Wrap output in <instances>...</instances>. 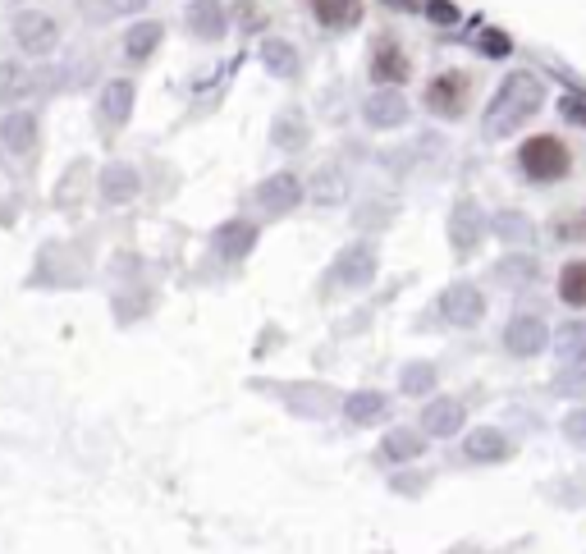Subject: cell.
Masks as SVG:
<instances>
[{
    "instance_id": "obj_1",
    "label": "cell",
    "mask_w": 586,
    "mask_h": 554,
    "mask_svg": "<svg viewBox=\"0 0 586 554\" xmlns=\"http://www.w3.org/2000/svg\"><path fill=\"white\" fill-rule=\"evenodd\" d=\"M541 106H545V83L532 69H518V74H509L495 87V97H490V106H486V120H481V138L486 142L509 138V133H518Z\"/></svg>"
},
{
    "instance_id": "obj_2",
    "label": "cell",
    "mask_w": 586,
    "mask_h": 554,
    "mask_svg": "<svg viewBox=\"0 0 586 554\" xmlns=\"http://www.w3.org/2000/svg\"><path fill=\"white\" fill-rule=\"evenodd\" d=\"M380 275V243L376 239H348L344 248L335 252V261H330L326 271V294L335 289V294H362L371 280Z\"/></svg>"
},
{
    "instance_id": "obj_3",
    "label": "cell",
    "mask_w": 586,
    "mask_h": 554,
    "mask_svg": "<svg viewBox=\"0 0 586 554\" xmlns=\"http://www.w3.org/2000/svg\"><path fill=\"white\" fill-rule=\"evenodd\" d=\"M518 170L527 184H564L568 174H573V147L564 138H554V133H536L518 147Z\"/></svg>"
},
{
    "instance_id": "obj_4",
    "label": "cell",
    "mask_w": 586,
    "mask_h": 554,
    "mask_svg": "<svg viewBox=\"0 0 586 554\" xmlns=\"http://www.w3.org/2000/svg\"><path fill=\"white\" fill-rule=\"evenodd\" d=\"M261 394H271L275 403H280L289 417H303V422H326L330 413H339V399L344 394L335 390V385L326 381H280V385H261Z\"/></svg>"
},
{
    "instance_id": "obj_5",
    "label": "cell",
    "mask_w": 586,
    "mask_h": 554,
    "mask_svg": "<svg viewBox=\"0 0 586 554\" xmlns=\"http://www.w3.org/2000/svg\"><path fill=\"white\" fill-rule=\"evenodd\" d=\"M248 197H252V207H257L266 220H284V216H293V211L307 202V188H303V179H298L293 170H275V174H266Z\"/></svg>"
},
{
    "instance_id": "obj_6",
    "label": "cell",
    "mask_w": 586,
    "mask_h": 554,
    "mask_svg": "<svg viewBox=\"0 0 586 554\" xmlns=\"http://www.w3.org/2000/svg\"><path fill=\"white\" fill-rule=\"evenodd\" d=\"M422 106L440 120H463L467 106H472V74L467 69H440V74L426 83Z\"/></svg>"
},
{
    "instance_id": "obj_7",
    "label": "cell",
    "mask_w": 586,
    "mask_h": 554,
    "mask_svg": "<svg viewBox=\"0 0 586 554\" xmlns=\"http://www.w3.org/2000/svg\"><path fill=\"white\" fill-rule=\"evenodd\" d=\"M435 312H440V321L454 330H477L481 321H486V294H481V284H472V280H454L440 289Z\"/></svg>"
},
{
    "instance_id": "obj_8",
    "label": "cell",
    "mask_w": 586,
    "mask_h": 554,
    "mask_svg": "<svg viewBox=\"0 0 586 554\" xmlns=\"http://www.w3.org/2000/svg\"><path fill=\"white\" fill-rule=\"evenodd\" d=\"M490 239L486 229V211H481L477 197H458L454 207H449V252H454L458 261L477 257V248Z\"/></svg>"
},
{
    "instance_id": "obj_9",
    "label": "cell",
    "mask_w": 586,
    "mask_h": 554,
    "mask_svg": "<svg viewBox=\"0 0 586 554\" xmlns=\"http://www.w3.org/2000/svg\"><path fill=\"white\" fill-rule=\"evenodd\" d=\"M257 239H261V225L248 216H229L211 229V257L220 266H243V261L257 252Z\"/></svg>"
},
{
    "instance_id": "obj_10",
    "label": "cell",
    "mask_w": 586,
    "mask_h": 554,
    "mask_svg": "<svg viewBox=\"0 0 586 554\" xmlns=\"http://www.w3.org/2000/svg\"><path fill=\"white\" fill-rule=\"evenodd\" d=\"M133 106H138V87L129 83V78H110L106 87H101L97 97V129L106 142H115L124 129H129L133 120Z\"/></svg>"
},
{
    "instance_id": "obj_11",
    "label": "cell",
    "mask_w": 586,
    "mask_h": 554,
    "mask_svg": "<svg viewBox=\"0 0 586 554\" xmlns=\"http://www.w3.org/2000/svg\"><path fill=\"white\" fill-rule=\"evenodd\" d=\"M467 426V403L458 394H431L422 403V417H417V431L426 440H458V431Z\"/></svg>"
},
{
    "instance_id": "obj_12",
    "label": "cell",
    "mask_w": 586,
    "mask_h": 554,
    "mask_svg": "<svg viewBox=\"0 0 586 554\" xmlns=\"http://www.w3.org/2000/svg\"><path fill=\"white\" fill-rule=\"evenodd\" d=\"M504 353L518 362H532L541 353H550V326H545V316H536V312L509 316V326H504Z\"/></svg>"
},
{
    "instance_id": "obj_13",
    "label": "cell",
    "mask_w": 586,
    "mask_h": 554,
    "mask_svg": "<svg viewBox=\"0 0 586 554\" xmlns=\"http://www.w3.org/2000/svg\"><path fill=\"white\" fill-rule=\"evenodd\" d=\"M142 193V170L129 161H106L97 170V202L101 207H133Z\"/></svg>"
},
{
    "instance_id": "obj_14",
    "label": "cell",
    "mask_w": 586,
    "mask_h": 554,
    "mask_svg": "<svg viewBox=\"0 0 586 554\" xmlns=\"http://www.w3.org/2000/svg\"><path fill=\"white\" fill-rule=\"evenodd\" d=\"M0 147L14 161H33L37 147H42V120H37V110H5V120H0Z\"/></svg>"
},
{
    "instance_id": "obj_15",
    "label": "cell",
    "mask_w": 586,
    "mask_h": 554,
    "mask_svg": "<svg viewBox=\"0 0 586 554\" xmlns=\"http://www.w3.org/2000/svg\"><path fill=\"white\" fill-rule=\"evenodd\" d=\"M367 74L376 87H403L413 78V60H408V51H403L394 37H376V42H371Z\"/></svg>"
},
{
    "instance_id": "obj_16",
    "label": "cell",
    "mask_w": 586,
    "mask_h": 554,
    "mask_svg": "<svg viewBox=\"0 0 586 554\" xmlns=\"http://www.w3.org/2000/svg\"><path fill=\"white\" fill-rule=\"evenodd\" d=\"M14 42H19L23 55L42 60V55H51L55 46H60V23L46 10H23L19 19H14Z\"/></svg>"
},
{
    "instance_id": "obj_17",
    "label": "cell",
    "mask_w": 586,
    "mask_h": 554,
    "mask_svg": "<svg viewBox=\"0 0 586 554\" xmlns=\"http://www.w3.org/2000/svg\"><path fill=\"white\" fill-rule=\"evenodd\" d=\"M339 413L353 431H367V426H385L394 417V399L385 390H353L339 399Z\"/></svg>"
},
{
    "instance_id": "obj_18",
    "label": "cell",
    "mask_w": 586,
    "mask_h": 554,
    "mask_svg": "<svg viewBox=\"0 0 586 554\" xmlns=\"http://www.w3.org/2000/svg\"><path fill=\"white\" fill-rule=\"evenodd\" d=\"M408 101L399 97V87H376L367 101H362V124H367L371 133H394L408 124Z\"/></svg>"
},
{
    "instance_id": "obj_19",
    "label": "cell",
    "mask_w": 586,
    "mask_h": 554,
    "mask_svg": "<svg viewBox=\"0 0 586 554\" xmlns=\"http://www.w3.org/2000/svg\"><path fill=\"white\" fill-rule=\"evenodd\" d=\"M422 454H426V435L417 426H390L376 445L380 468H408V463H422Z\"/></svg>"
},
{
    "instance_id": "obj_20",
    "label": "cell",
    "mask_w": 586,
    "mask_h": 554,
    "mask_svg": "<svg viewBox=\"0 0 586 554\" xmlns=\"http://www.w3.org/2000/svg\"><path fill=\"white\" fill-rule=\"evenodd\" d=\"M463 458L477 463V468H490V463H509L513 458V440L500 431V426H472L463 435Z\"/></svg>"
},
{
    "instance_id": "obj_21",
    "label": "cell",
    "mask_w": 586,
    "mask_h": 554,
    "mask_svg": "<svg viewBox=\"0 0 586 554\" xmlns=\"http://www.w3.org/2000/svg\"><path fill=\"white\" fill-rule=\"evenodd\" d=\"M486 229L504 248H532V239H536V220L518 207H500L495 216H486Z\"/></svg>"
},
{
    "instance_id": "obj_22",
    "label": "cell",
    "mask_w": 586,
    "mask_h": 554,
    "mask_svg": "<svg viewBox=\"0 0 586 554\" xmlns=\"http://www.w3.org/2000/svg\"><path fill=\"white\" fill-rule=\"evenodd\" d=\"M490 280L500 284V289H527V284L541 280V261H536L532 252L513 248L504 261H495V266H490Z\"/></svg>"
},
{
    "instance_id": "obj_23",
    "label": "cell",
    "mask_w": 586,
    "mask_h": 554,
    "mask_svg": "<svg viewBox=\"0 0 586 554\" xmlns=\"http://www.w3.org/2000/svg\"><path fill=\"white\" fill-rule=\"evenodd\" d=\"M303 188H307V202H312V207H344L348 202V174L339 170L335 161L321 165Z\"/></svg>"
},
{
    "instance_id": "obj_24",
    "label": "cell",
    "mask_w": 586,
    "mask_h": 554,
    "mask_svg": "<svg viewBox=\"0 0 586 554\" xmlns=\"http://www.w3.org/2000/svg\"><path fill=\"white\" fill-rule=\"evenodd\" d=\"M165 42V23L161 19H138V23H129V33H124V60L129 65H147L156 55V46Z\"/></svg>"
},
{
    "instance_id": "obj_25",
    "label": "cell",
    "mask_w": 586,
    "mask_h": 554,
    "mask_svg": "<svg viewBox=\"0 0 586 554\" xmlns=\"http://www.w3.org/2000/svg\"><path fill=\"white\" fill-rule=\"evenodd\" d=\"M188 33L197 37V42H220V37L229 33V14L220 0H193L188 5Z\"/></svg>"
},
{
    "instance_id": "obj_26",
    "label": "cell",
    "mask_w": 586,
    "mask_h": 554,
    "mask_svg": "<svg viewBox=\"0 0 586 554\" xmlns=\"http://www.w3.org/2000/svg\"><path fill=\"white\" fill-rule=\"evenodd\" d=\"M271 142L280 147L284 156L307 152V142H312V124L303 120V110H280L275 124H271Z\"/></svg>"
},
{
    "instance_id": "obj_27",
    "label": "cell",
    "mask_w": 586,
    "mask_h": 554,
    "mask_svg": "<svg viewBox=\"0 0 586 554\" xmlns=\"http://www.w3.org/2000/svg\"><path fill=\"white\" fill-rule=\"evenodd\" d=\"M261 65H266V74L284 78V83L303 78V55H298L293 42H284V37H266L261 42Z\"/></svg>"
},
{
    "instance_id": "obj_28",
    "label": "cell",
    "mask_w": 586,
    "mask_h": 554,
    "mask_svg": "<svg viewBox=\"0 0 586 554\" xmlns=\"http://www.w3.org/2000/svg\"><path fill=\"white\" fill-rule=\"evenodd\" d=\"M312 5V19L326 28V33H348L362 23V0H307Z\"/></svg>"
},
{
    "instance_id": "obj_29",
    "label": "cell",
    "mask_w": 586,
    "mask_h": 554,
    "mask_svg": "<svg viewBox=\"0 0 586 554\" xmlns=\"http://www.w3.org/2000/svg\"><path fill=\"white\" fill-rule=\"evenodd\" d=\"M550 353L559 358V367H582L586 362V321H564L559 330H550Z\"/></svg>"
},
{
    "instance_id": "obj_30",
    "label": "cell",
    "mask_w": 586,
    "mask_h": 554,
    "mask_svg": "<svg viewBox=\"0 0 586 554\" xmlns=\"http://www.w3.org/2000/svg\"><path fill=\"white\" fill-rule=\"evenodd\" d=\"M435 385H440V367H435V362H422V358L403 362V371H399V394H408V399H431Z\"/></svg>"
},
{
    "instance_id": "obj_31",
    "label": "cell",
    "mask_w": 586,
    "mask_h": 554,
    "mask_svg": "<svg viewBox=\"0 0 586 554\" xmlns=\"http://www.w3.org/2000/svg\"><path fill=\"white\" fill-rule=\"evenodd\" d=\"M554 289H559V303L577 307V312H586V257L568 261V266H559V280H554Z\"/></svg>"
},
{
    "instance_id": "obj_32",
    "label": "cell",
    "mask_w": 586,
    "mask_h": 554,
    "mask_svg": "<svg viewBox=\"0 0 586 554\" xmlns=\"http://www.w3.org/2000/svg\"><path fill=\"white\" fill-rule=\"evenodd\" d=\"M28 92H33V69L23 60H0V106H14Z\"/></svg>"
},
{
    "instance_id": "obj_33",
    "label": "cell",
    "mask_w": 586,
    "mask_h": 554,
    "mask_svg": "<svg viewBox=\"0 0 586 554\" xmlns=\"http://www.w3.org/2000/svg\"><path fill=\"white\" fill-rule=\"evenodd\" d=\"M138 10H147V0H87L92 19H129Z\"/></svg>"
},
{
    "instance_id": "obj_34",
    "label": "cell",
    "mask_w": 586,
    "mask_h": 554,
    "mask_svg": "<svg viewBox=\"0 0 586 554\" xmlns=\"http://www.w3.org/2000/svg\"><path fill=\"white\" fill-rule=\"evenodd\" d=\"M559 435H564L573 449H586V403H577V408H568V413L559 417Z\"/></svg>"
},
{
    "instance_id": "obj_35",
    "label": "cell",
    "mask_w": 586,
    "mask_h": 554,
    "mask_svg": "<svg viewBox=\"0 0 586 554\" xmlns=\"http://www.w3.org/2000/svg\"><path fill=\"white\" fill-rule=\"evenodd\" d=\"M550 394H559V399H586V367H564L559 381L550 385Z\"/></svg>"
},
{
    "instance_id": "obj_36",
    "label": "cell",
    "mask_w": 586,
    "mask_h": 554,
    "mask_svg": "<svg viewBox=\"0 0 586 554\" xmlns=\"http://www.w3.org/2000/svg\"><path fill=\"white\" fill-rule=\"evenodd\" d=\"M422 14L435 28H458V19H463V10H458L454 0H422Z\"/></svg>"
},
{
    "instance_id": "obj_37",
    "label": "cell",
    "mask_w": 586,
    "mask_h": 554,
    "mask_svg": "<svg viewBox=\"0 0 586 554\" xmlns=\"http://www.w3.org/2000/svg\"><path fill=\"white\" fill-rule=\"evenodd\" d=\"M477 51L490 55V60H504V55L513 51V42H509V33H500V28H481V33H477Z\"/></svg>"
},
{
    "instance_id": "obj_38",
    "label": "cell",
    "mask_w": 586,
    "mask_h": 554,
    "mask_svg": "<svg viewBox=\"0 0 586 554\" xmlns=\"http://www.w3.org/2000/svg\"><path fill=\"white\" fill-rule=\"evenodd\" d=\"M46 252L55 257V266H69V252H74V248H69V243H46ZM83 280H87L83 271H78V275H60V271H55V289H74V284H83Z\"/></svg>"
},
{
    "instance_id": "obj_39",
    "label": "cell",
    "mask_w": 586,
    "mask_h": 554,
    "mask_svg": "<svg viewBox=\"0 0 586 554\" xmlns=\"http://www.w3.org/2000/svg\"><path fill=\"white\" fill-rule=\"evenodd\" d=\"M426 486H431V472H394L390 481L394 495H422Z\"/></svg>"
},
{
    "instance_id": "obj_40",
    "label": "cell",
    "mask_w": 586,
    "mask_h": 554,
    "mask_svg": "<svg viewBox=\"0 0 586 554\" xmlns=\"http://www.w3.org/2000/svg\"><path fill=\"white\" fill-rule=\"evenodd\" d=\"M554 239L559 243H582L586 239V216H573V220L559 216L554 220Z\"/></svg>"
},
{
    "instance_id": "obj_41",
    "label": "cell",
    "mask_w": 586,
    "mask_h": 554,
    "mask_svg": "<svg viewBox=\"0 0 586 554\" xmlns=\"http://www.w3.org/2000/svg\"><path fill=\"white\" fill-rule=\"evenodd\" d=\"M559 115H564V120H573V124H586V97H582V92H564Z\"/></svg>"
},
{
    "instance_id": "obj_42",
    "label": "cell",
    "mask_w": 586,
    "mask_h": 554,
    "mask_svg": "<svg viewBox=\"0 0 586 554\" xmlns=\"http://www.w3.org/2000/svg\"><path fill=\"white\" fill-rule=\"evenodd\" d=\"M394 10H422V0H390Z\"/></svg>"
}]
</instances>
